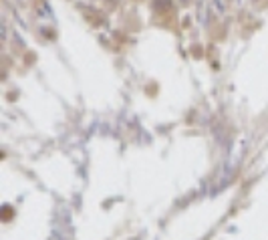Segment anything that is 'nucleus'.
<instances>
[{
  "mask_svg": "<svg viewBox=\"0 0 268 240\" xmlns=\"http://www.w3.org/2000/svg\"><path fill=\"white\" fill-rule=\"evenodd\" d=\"M154 7H156V9H160V7H164V9H170V7H172V0H156V3H154Z\"/></svg>",
  "mask_w": 268,
  "mask_h": 240,
  "instance_id": "1",
  "label": "nucleus"
}]
</instances>
